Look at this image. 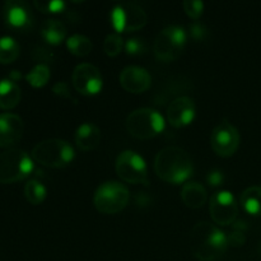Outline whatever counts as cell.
Segmentation results:
<instances>
[{
  "mask_svg": "<svg viewBox=\"0 0 261 261\" xmlns=\"http://www.w3.org/2000/svg\"><path fill=\"white\" fill-rule=\"evenodd\" d=\"M191 251L200 261L221 259L228 249L226 233L208 222H199L190 234Z\"/></svg>",
  "mask_w": 261,
  "mask_h": 261,
  "instance_id": "1",
  "label": "cell"
},
{
  "mask_svg": "<svg viewBox=\"0 0 261 261\" xmlns=\"http://www.w3.org/2000/svg\"><path fill=\"white\" fill-rule=\"evenodd\" d=\"M154 171L161 180L177 185L193 175V161L181 148L166 147L155 157Z\"/></svg>",
  "mask_w": 261,
  "mask_h": 261,
  "instance_id": "2",
  "label": "cell"
},
{
  "mask_svg": "<svg viewBox=\"0 0 261 261\" xmlns=\"http://www.w3.org/2000/svg\"><path fill=\"white\" fill-rule=\"evenodd\" d=\"M32 158L46 167L61 168L73 161L74 149L66 140L47 139L33 147Z\"/></svg>",
  "mask_w": 261,
  "mask_h": 261,
  "instance_id": "3",
  "label": "cell"
},
{
  "mask_svg": "<svg viewBox=\"0 0 261 261\" xmlns=\"http://www.w3.org/2000/svg\"><path fill=\"white\" fill-rule=\"evenodd\" d=\"M33 171V161L22 149H8L0 153V184L23 180Z\"/></svg>",
  "mask_w": 261,
  "mask_h": 261,
  "instance_id": "4",
  "label": "cell"
},
{
  "mask_svg": "<svg viewBox=\"0 0 261 261\" xmlns=\"http://www.w3.org/2000/svg\"><path fill=\"white\" fill-rule=\"evenodd\" d=\"M126 129L138 139H150L163 132L165 119L155 110L138 109L127 116Z\"/></svg>",
  "mask_w": 261,
  "mask_h": 261,
  "instance_id": "5",
  "label": "cell"
},
{
  "mask_svg": "<svg viewBox=\"0 0 261 261\" xmlns=\"http://www.w3.org/2000/svg\"><path fill=\"white\" fill-rule=\"evenodd\" d=\"M129 190L117 181H107L97 189L94 194V206L103 214H116L127 205Z\"/></svg>",
  "mask_w": 261,
  "mask_h": 261,
  "instance_id": "6",
  "label": "cell"
},
{
  "mask_svg": "<svg viewBox=\"0 0 261 261\" xmlns=\"http://www.w3.org/2000/svg\"><path fill=\"white\" fill-rule=\"evenodd\" d=\"M186 43V32L178 25L166 27L155 37L153 51L162 61H173L182 54Z\"/></svg>",
  "mask_w": 261,
  "mask_h": 261,
  "instance_id": "7",
  "label": "cell"
},
{
  "mask_svg": "<svg viewBox=\"0 0 261 261\" xmlns=\"http://www.w3.org/2000/svg\"><path fill=\"white\" fill-rule=\"evenodd\" d=\"M111 23L117 32H134L147 24V13L135 3H121L111 10Z\"/></svg>",
  "mask_w": 261,
  "mask_h": 261,
  "instance_id": "8",
  "label": "cell"
},
{
  "mask_svg": "<svg viewBox=\"0 0 261 261\" xmlns=\"http://www.w3.org/2000/svg\"><path fill=\"white\" fill-rule=\"evenodd\" d=\"M116 172L121 180L129 184H148L145 161L133 150H124L116 160Z\"/></svg>",
  "mask_w": 261,
  "mask_h": 261,
  "instance_id": "9",
  "label": "cell"
},
{
  "mask_svg": "<svg viewBox=\"0 0 261 261\" xmlns=\"http://www.w3.org/2000/svg\"><path fill=\"white\" fill-rule=\"evenodd\" d=\"M240 133L236 126L223 120L214 127L211 135V144L219 157H231L236 153L240 145Z\"/></svg>",
  "mask_w": 261,
  "mask_h": 261,
  "instance_id": "10",
  "label": "cell"
},
{
  "mask_svg": "<svg viewBox=\"0 0 261 261\" xmlns=\"http://www.w3.org/2000/svg\"><path fill=\"white\" fill-rule=\"evenodd\" d=\"M211 217L219 226H229L233 223L239 214V205L229 191H218L211 198L209 204Z\"/></svg>",
  "mask_w": 261,
  "mask_h": 261,
  "instance_id": "11",
  "label": "cell"
},
{
  "mask_svg": "<svg viewBox=\"0 0 261 261\" xmlns=\"http://www.w3.org/2000/svg\"><path fill=\"white\" fill-rule=\"evenodd\" d=\"M74 88L84 96H93L102 89V75L98 68L89 63L79 64L75 66L71 75Z\"/></svg>",
  "mask_w": 261,
  "mask_h": 261,
  "instance_id": "12",
  "label": "cell"
},
{
  "mask_svg": "<svg viewBox=\"0 0 261 261\" xmlns=\"http://www.w3.org/2000/svg\"><path fill=\"white\" fill-rule=\"evenodd\" d=\"M24 132L22 117L10 112L0 114V147L8 148L17 144Z\"/></svg>",
  "mask_w": 261,
  "mask_h": 261,
  "instance_id": "13",
  "label": "cell"
},
{
  "mask_svg": "<svg viewBox=\"0 0 261 261\" xmlns=\"http://www.w3.org/2000/svg\"><path fill=\"white\" fill-rule=\"evenodd\" d=\"M120 84L130 93H143L152 84V78L147 69L140 66H126L120 73Z\"/></svg>",
  "mask_w": 261,
  "mask_h": 261,
  "instance_id": "14",
  "label": "cell"
},
{
  "mask_svg": "<svg viewBox=\"0 0 261 261\" xmlns=\"http://www.w3.org/2000/svg\"><path fill=\"white\" fill-rule=\"evenodd\" d=\"M195 117V103L189 97H178L173 99L167 109L168 122L173 127H184Z\"/></svg>",
  "mask_w": 261,
  "mask_h": 261,
  "instance_id": "15",
  "label": "cell"
},
{
  "mask_svg": "<svg viewBox=\"0 0 261 261\" xmlns=\"http://www.w3.org/2000/svg\"><path fill=\"white\" fill-rule=\"evenodd\" d=\"M4 19L14 30H25L32 23L30 7L22 0H8L4 4Z\"/></svg>",
  "mask_w": 261,
  "mask_h": 261,
  "instance_id": "16",
  "label": "cell"
},
{
  "mask_svg": "<svg viewBox=\"0 0 261 261\" xmlns=\"http://www.w3.org/2000/svg\"><path fill=\"white\" fill-rule=\"evenodd\" d=\"M101 142V132L96 125L91 122L82 124L76 129L75 133V143L76 147L83 152H89L98 147Z\"/></svg>",
  "mask_w": 261,
  "mask_h": 261,
  "instance_id": "17",
  "label": "cell"
},
{
  "mask_svg": "<svg viewBox=\"0 0 261 261\" xmlns=\"http://www.w3.org/2000/svg\"><path fill=\"white\" fill-rule=\"evenodd\" d=\"M181 199L188 208L199 209L206 203L208 193L200 182L191 181V182L185 184L181 189Z\"/></svg>",
  "mask_w": 261,
  "mask_h": 261,
  "instance_id": "18",
  "label": "cell"
},
{
  "mask_svg": "<svg viewBox=\"0 0 261 261\" xmlns=\"http://www.w3.org/2000/svg\"><path fill=\"white\" fill-rule=\"evenodd\" d=\"M20 101V88L12 79L0 81V109L9 110Z\"/></svg>",
  "mask_w": 261,
  "mask_h": 261,
  "instance_id": "19",
  "label": "cell"
},
{
  "mask_svg": "<svg viewBox=\"0 0 261 261\" xmlns=\"http://www.w3.org/2000/svg\"><path fill=\"white\" fill-rule=\"evenodd\" d=\"M41 36L50 45H59L66 37V28L63 22L58 19H47L41 24Z\"/></svg>",
  "mask_w": 261,
  "mask_h": 261,
  "instance_id": "20",
  "label": "cell"
},
{
  "mask_svg": "<svg viewBox=\"0 0 261 261\" xmlns=\"http://www.w3.org/2000/svg\"><path fill=\"white\" fill-rule=\"evenodd\" d=\"M242 208L246 213L251 216L260 217L261 216V186H251L247 188L244 193L241 194L240 199Z\"/></svg>",
  "mask_w": 261,
  "mask_h": 261,
  "instance_id": "21",
  "label": "cell"
},
{
  "mask_svg": "<svg viewBox=\"0 0 261 261\" xmlns=\"http://www.w3.org/2000/svg\"><path fill=\"white\" fill-rule=\"evenodd\" d=\"M19 45L14 38L9 37V36L0 37V63H13L19 55Z\"/></svg>",
  "mask_w": 261,
  "mask_h": 261,
  "instance_id": "22",
  "label": "cell"
},
{
  "mask_svg": "<svg viewBox=\"0 0 261 261\" xmlns=\"http://www.w3.org/2000/svg\"><path fill=\"white\" fill-rule=\"evenodd\" d=\"M66 47L73 55L87 56L91 54L93 45L88 37L83 35H73L66 40Z\"/></svg>",
  "mask_w": 261,
  "mask_h": 261,
  "instance_id": "23",
  "label": "cell"
},
{
  "mask_svg": "<svg viewBox=\"0 0 261 261\" xmlns=\"http://www.w3.org/2000/svg\"><path fill=\"white\" fill-rule=\"evenodd\" d=\"M24 196L31 204L38 205L46 198V188L37 180H30L24 186Z\"/></svg>",
  "mask_w": 261,
  "mask_h": 261,
  "instance_id": "24",
  "label": "cell"
},
{
  "mask_svg": "<svg viewBox=\"0 0 261 261\" xmlns=\"http://www.w3.org/2000/svg\"><path fill=\"white\" fill-rule=\"evenodd\" d=\"M48 79H50V69L45 64H38L36 65L30 73L25 75V81L35 88H40L47 84Z\"/></svg>",
  "mask_w": 261,
  "mask_h": 261,
  "instance_id": "25",
  "label": "cell"
},
{
  "mask_svg": "<svg viewBox=\"0 0 261 261\" xmlns=\"http://www.w3.org/2000/svg\"><path fill=\"white\" fill-rule=\"evenodd\" d=\"M122 47H124V40L117 33H111V35H109L105 38L103 50L106 53V55L111 56V58L117 56L121 53Z\"/></svg>",
  "mask_w": 261,
  "mask_h": 261,
  "instance_id": "26",
  "label": "cell"
},
{
  "mask_svg": "<svg viewBox=\"0 0 261 261\" xmlns=\"http://www.w3.org/2000/svg\"><path fill=\"white\" fill-rule=\"evenodd\" d=\"M182 8L186 14L193 19H198L204 12V3L199 0H185L182 3Z\"/></svg>",
  "mask_w": 261,
  "mask_h": 261,
  "instance_id": "27",
  "label": "cell"
},
{
  "mask_svg": "<svg viewBox=\"0 0 261 261\" xmlns=\"http://www.w3.org/2000/svg\"><path fill=\"white\" fill-rule=\"evenodd\" d=\"M35 7L43 13H59L65 9V3L60 0H53V2H38L36 0Z\"/></svg>",
  "mask_w": 261,
  "mask_h": 261,
  "instance_id": "28",
  "label": "cell"
},
{
  "mask_svg": "<svg viewBox=\"0 0 261 261\" xmlns=\"http://www.w3.org/2000/svg\"><path fill=\"white\" fill-rule=\"evenodd\" d=\"M125 50L129 55H140L145 51V45L139 38H130L125 43Z\"/></svg>",
  "mask_w": 261,
  "mask_h": 261,
  "instance_id": "29",
  "label": "cell"
},
{
  "mask_svg": "<svg viewBox=\"0 0 261 261\" xmlns=\"http://www.w3.org/2000/svg\"><path fill=\"white\" fill-rule=\"evenodd\" d=\"M53 92L56 96H60L63 97V98L73 99L74 102H76V99L71 96L70 89H69V84L66 83V82H59V83H56L55 86L53 87Z\"/></svg>",
  "mask_w": 261,
  "mask_h": 261,
  "instance_id": "30",
  "label": "cell"
},
{
  "mask_svg": "<svg viewBox=\"0 0 261 261\" xmlns=\"http://www.w3.org/2000/svg\"><path fill=\"white\" fill-rule=\"evenodd\" d=\"M190 33L196 41L205 40L206 36H208V30H206L205 25L200 24V23H194L190 25Z\"/></svg>",
  "mask_w": 261,
  "mask_h": 261,
  "instance_id": "31",
  "label": "cell"
},
{
  "mask_svg": "<svg viewBox=\"0 0 261 261\" xmlns=\"http://www.w3.org/2000/svg\"><path fill=\"white\" fill-rule=\"evenodd\" d=\"M227 241H228V246L240 247L246 242V237L241 232H232L231 234L227 236Z\"/></svg>",
  "mask_w": 261,
  "mask_h": 261,
  "instance_id": "32",
  "label": "cell"
},
{
  "mask_svg": "<svg viewBox=\"0 0 261 261\" xmlns=\"http://www.w3.org/2000/svg\"><path fill=\"white\" fill-rule=\"evenodd\" d=\"M223 175H222L221 171L218 170L211 171V172L208 173V176H206V181H208V184L211 186H219L223 182Z\"/></svg>",
  "mask_w": 261,
  "mask_h": 261,
  "instance_id": "33",
  "label": "cell"
},
{
  "mask_svg": "<svg viewBox=\"0 0 261 261\" xmlns=\"http://www.w3.org/2000/svg\"><path fill=\"white\" fill-rule=\"evenodd\" d=\"M20 78V74H19V71H17V70H13L12 73H10V78L9 79H12V81H17V79H19Z\"/></svg>",
  "mask_w": 261,
  "mask_h": 261,
  "instance_id": "34",
  "label": "cell"
}]
</instances>
